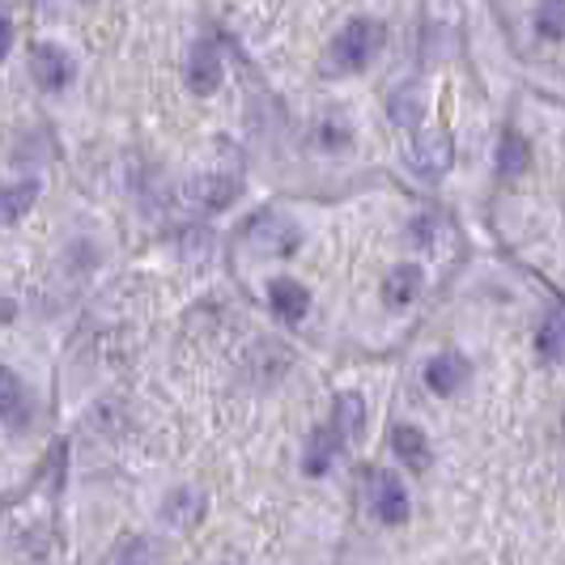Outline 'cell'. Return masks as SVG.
<instances>
[{"label": "cell", "mask_w": 565, "mask_h": 565, "mask_svg": "<svg viewBox=\"0 0 565 565\" xmlns=\"http://www.w3.org/2000/svg\"><path fill=\"white\" fill-rule=\"evenodd\" d=\"M383 22H370V18H358V22H349V26L337 34V43H332V64L328 68H337V73H358L362 64H370V56L383 47Z\"/></svg>", "instance_id": "6da1fadb"}, {"label": "cell", "mask_w": 565, "mask_h": 565, "mask_svg": "<svg viewBox=\"0 0 565 565\" xmlns=\"http://www.w3.org/2000/svg\"><path fill=\"white\" fill-rule=\"evenodd\" d=\"M408 162H413V170H417L422 179H429V183H434V179H443L455 162L451 132H447V128H425V132H417Z\"/></svg>", "instance_id": "7a4b0ae2"}, {"label": "cell", "mask_w": 565, "mask_h": 565, "mask_svg": "<svg viewBox=\"0 0 565 565\" xmlns=\"http://www.w3.org/2000/svg\"><path fill=\"white\" fill-rule=\"evenodd\" d=\"M30 77H34V85H39V89L60 94L64 85H73L77 68H73V56H68L64 47L39 43V47H30Z\"/></svg>", "instance_id": "3957f363"}, {"label": "cell", "mask_w": 565, "mask_h": 565, "mask_svg": "<svg viewBox=\"0 0 565 565\" xmlns=\"http://www.w3.org/2000/svg\"><path fill=\"white\" fill-rule=\"evenodd\" d=\"M366 493H370V507H374V514H379L383 523H404V519H408V493H404L399 477L374 472Z\"/></svg>", "instance_id": "277c9868"}, {"label": "cell", "mask_w": 565, "mask_h": 565, "mask_svg": "<svg viewBox=\"0 0 565 565\" xmlns=\"http://www.w3.org/2000/svg\"><path fill=\"white\" fill-rule=\"evenodd\" d=\"M188 85H192V94H200V98L222 85V60H217V52L209 43L192 47V56H188Z\"/></svg>", "instance_id": "5b68a950"}, {"label": "cell", "mask_w": 565, "mask_h": 565, "mask_svg": "<svg viewBox=\"0 0 565 565\" xmlns=\"http://www.w3.org/2000/svg\"><path fill=\"white\" fill-rule=\"evenodd\" d=\"M392 447H396L399 463H404L408 472H425V468H429V459H434V451H429V438H425L417 425H396Z\"/></svg>", "instance_id": "8992f818"}, {"label": "cell", "mask_w": 565, "mask_h": 565, "mask_svg": "<svg viewBox=\"0 0 565 565\" xmlns=\"http://www.w3.org/2000/svg\"><path fill=\"white\" fill-rule=\"evenodd\" d=\"M234 196H238V179L204 174L196 183H188V204H196V209H226Z\"/></svg>", "instance_id": "52a82bcc"}, {"label": "cell", "mask_w": 565, "mask_h": 565, "mask_svg": "<svg viewBox=\"0 0 565 565\" xmlns=\"http://www.w3.org/2000/svg\"><path fill=\"white\" fill-rule=\"evenodd\" d=\"M463 379H468V362L455 358V353H443V358H434V362L425 366V383H429L438 396H455V392L463 387Z\"/></svg>", "instance_id": "ba28073f"}, {"label": "cell", "mask_w": 565, "mask_h": 565, "mask_svg": "<svg viewBox=\"0 0 565 565\" xmlns=\"http://www.w3.org/2000/svg\"><path fill=\"white\" fill-rule=\"evenodd\" d=\"M387 115H392V124L396 128H417L425 115V89L417 82L399 85L396 94L387 98Z\"/></svg>", "instance_id": "9c48e42d"}, {"label": "cell", "mask_w": 565, "mask_h": 565, "mask_svg": "<svg viewBox=\"0 0 565 565\" xmlns=\"http://www.w3.org/2000/svg\"><path fill=\"white\" fill-rule=\"evenodd\" d=\"M337 451H340L337 429H315L311 438H307V451H302V468H307V477H323V472L337 463Z\"/></svg>", "instance_id": "30bf717a"}, {"label": "cell", "mask_w": 565, "mask_h": 565, "mask_svg": "<svg viewBox=\"0 0 565 565\" xmlns=\"http://www.w3.org/2000/svg\"><path fill=\"white\" fill-rule=\"evenodd\" d=\"M268 302H273V311L281 315V319H302L307 307H311V294L298 281H289V277H277V281L268 285Z\"/></svg>", "instance_id": "8fae6325"}, {"label": "cell", "mask_w": 565, "mask_h": 565, "mask_svg": "<svg viewBox=\"0 0 565 565\" xmlns=\"http://www.w3.org/2000/svg\"><path fill=\"white\" fill-rule=\"evenodd\" d=\"M417 294H422V268L417 264H399V268L387 273V281H383L387 307H408Z\"/></svg>", "instance_id": "7c38bea8"}, {"label": "cell", "mask_w": 565, "mask_h": 565, "mask_svg": "<svg viewBox=\"0 0 565 565\" xmlns=\"http://www.w3.org/2000/svg\"><path fill=\"white\" fill-rule=\"evenodd\" d=\"M332 429H337L340 438H349V443H358V438H362V429H366V404H362V396H358V392H344V396H337Z\"/></svg>", "instance_id": "4fadbf2b"}, {"label": "cell", "mask_w": 565, "mask_h": 565, "mask_svg": "<svg viewBox=\"0 0 565 565\" xmlns=\"http://www.w3.org/2000/svg\"><path fill=\"white\" fill-rule=\"evenodd\" d=\"M277 234H294V226H285L281 217H273V213L255 217L252 226H247V238H252V247H259V252H289L294 247L289 238H277Z\"/></svg>", "instance_id": "5bb4252c"}, {"label": "cell", "mask_w": 565, "mask_h": 565, "mask_svg": "<svg viewBox=\"0 0 565 565\" xmlns=\"http://www.w3.org/2000/svg\"><path fill=\"white\" fill-rule=\"evenodd\" d=\"M200 510H204V498H200L196 489H174L167 498V507H162V519H167L170 527H192L200 519Z\"/></svg>", "instance_id": "9a60e30c"}, {"label": "cell", "mask_w": 565, "mask_h": 565, "mask_svg": "<svg viewBox=\"0 0 565 565\" xmlns=\"http://www.w3.org/2000/svg\"><path fill=\"white\" fill-rule=\"evenodd\" d=\"M527 162H532V149H527V141L510 128V132H502V145H498V167H502V174H523L527 170Z\"/></svg>", "instance_id": "2e32d148"}, {"label": "cell", "mask_w": 565, "mask_h": 565, "mask_svg": "<svg viewBox=\"0 0 565 565\" xmlns=\"http://www.w3.org/2000/svg\"><path fill=\"white\" fill-rule=\"evenodd\" d=\"M39 196V183L34 179H22V183H9L4 188V222H18L30 204Z\"/></svg>", "instance_id": "e0dca14e"}, {"label": "cell", "mask_w": 565, "mask_h": 565, "mask_svg": "<svg viewBox=\"0 0 565 565\" xmlns=\"http://www.w3.org/2000/svg\"><path fill=\"white\" fill-rule=\"evenodd\" d=\"M536 30L544 39H565V0H540Z\"/></svg>", "instance_id": "ac0fdd59"}, {"label": "cell", "mask_w": 565, "mask_h": 565, "mask_svg": "<svg viewBox=\"0 0 565 565\" xmlns=\"http://www.w3.org/2000/svg\"><path fill=\"white\" fill-rule=\"evenodd\" d=\"M540 353L544 358H562V349H565V323L562 319H548L544 328H540Z\"/></svg>", "instance_id": "d6986e66"}, {"label": "cell", "mask_w": 565, "mask_h": 565, "mask_svg": "<svg viewBox=\"0 0 565 565\" xmlns=\"http://www.w3.org/2000/svg\"><path fill=\"white\" fill-rule=\"evenodd\" d=\"M0 387H4V422L13 425L18 422V408H22V387H18V374L13 370H4V379H0Z\"/></svg>", "instance_id": "ffe728a7"}]
</instances>
